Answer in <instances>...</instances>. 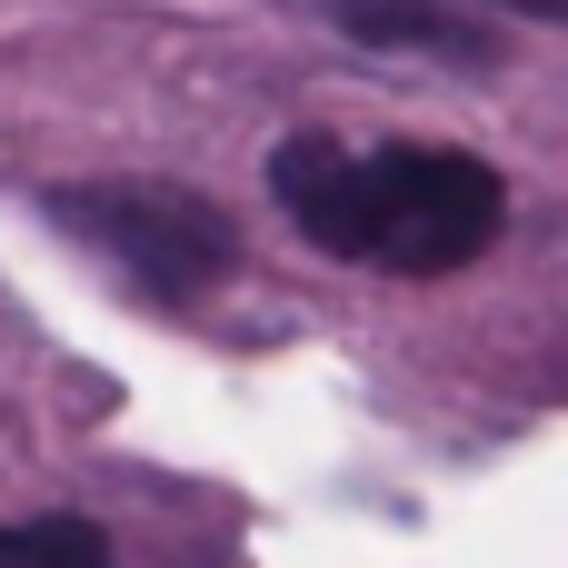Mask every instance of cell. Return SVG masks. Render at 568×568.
Instances as JSON below:
<instances>
[{
  "label": "cell",
  "instance_id": "6da1fadb",
  "mask_svg": "<svg viewBox=\"0 0 568 568\" xmlns=\"http://www.w3.org/2000/svg\"><path fill=\"white\" fill-rule=\"evenodd\" d=\"M270 200L290 210V230L329 260H369L399 280H449L469 270L499 220H509V180L469 150H349L339 130H290L270 150Z\"/></svg>",
  "mask_w": 568,
  "mask_h": 568
},
{
  "label": "cell",
  "instance_id": "7a4b0ae2",
  "mask_svg": "<svg viewBox=\"0 0 568 568\" xmlns=\"http://www.w3.org/2000/svg\"><path fill=\"white\" fill-rule=\"evenodd\" d=\"M50 220L80 250H100L120 280H140L150 300H210L240 270L230 210L200 200L190 180H140V170H120V180H60L50 190Z\"/></svg>",
  "mask_w": 568,
  "mask_h": 568
},
{
  "label": "cell",
  "instance_id": "3957f363",
  "mask_svg": "<svg viewBox=\"0 0 568 568\" xmlns=\"http://www.w3.org/2000/svg\"><path fill=\"white\" fill-rule=\"evenodd\" d=\"M329 20L359 50H419V60H449V70H489L499 60V30L469 20L459 0H329Z\"/></svg>",
  "mask_w": 568,
  "mask_h": 568
},
{
  "label": "cell",
  "instance_id": "277c9868",
  "mask_svg": "<svg viewBox=\"0 0 568 568\" xmlns=\"http://www.w3.org/2000/svg\"><path fill=\"white\" fill-rule=\"evenodd\" d=\"M0 568H110V539L90 529V519H20V529H0Z\"/></svg>",
  "mask_w": 568,
  "mask_h": 568
},
{
  "label": "cell",
  "instance_id": "5b68a950",
  "mask_svg": "<svg viewBox=\"0 0 568 568\" xmlns=\"http://www.w3.org/2000/svg\"><path fill=\"white\" fill-rule=\"evenodd\" d=\"M509 10H529V20H568V0H509Z\"/></svg>",
  "mask_w": 568,
  "mask_h": 568
}]
</instances>
